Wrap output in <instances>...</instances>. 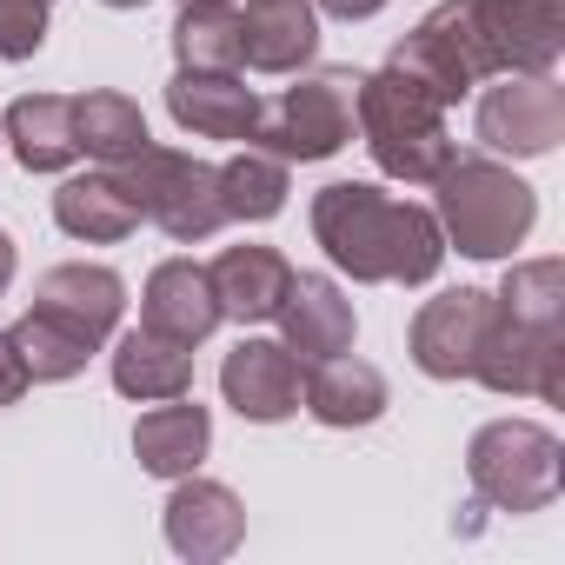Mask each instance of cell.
Wrapping results in <instances>:
<instances>
[{"instance_id":"cell-1","label":"cell","mask_w":565,"mask_h":565,"mask_svg":"<svg viewBox=\"0 0 565 565\" xmlns=\"http://www.w3.org/2000/svg\"><path fill=\"white\" fill-rule=\"evenodd\" d=\"M313 239L347 279H393V287H426L446 266V233L426 206L393 200L366 180H333L313 193Z\"/></svg>"},{"instance_id":"cell-2","label":"cell","mask_w":565,"mask_h":565,"mask_svg":"<svg viewBox=\"0 0 565 565\" xmlns=\"http://www.w3.org/2000/svg\"><path fill=\"white\" fill-rule=\"evenodd\" d=\"M439 233L446 246H459L466 259H512V246H525L532 220H539V193L492 153H452L439 173Z\"/></svg>"},{"instance_id":"cell-3","label":"cell","mask_w":565,"mask_h":565,"mask_svg":"<svg viewBox=\"0 0 565 565\" xmlns=\"http://www.w3.org/2000/svg\"><path fill=\"white\" fill-rule=\"evenodd\" d=\"M360 140L373 167L406 186H433V173L459 153V140L446 134V107L393 67L360 74Z\"/></svg>"},{"instance_id":"cell-4","label":"cell","mask_w":565,"mask_h":565,"mask_svg":"<svg viewBox=\"0 0 565 565\" xmlns=\"http://www.w3.org/2000/svg\"><path fill=\"white\" fill-rule=\"evenodd\" d=\"M466 479L499 512H545L565 486V446L532 419H492L466 446Z\"/></svg>"},{"instance_id":"cell-5","label":"cell","mask_w":565,"mask_h":565,"mask_svg":"<svg viewBox=\"0 0 565 565\" xmlns=\"http://www.w3.org/2000/svg\"><path fill=\"white\" fill-rule=\"evenodd\" d=\"M127 200L140 206V220H153L167 239L193 246V239H213L226 226V206H220V167L193 160V153H173V147H140L134 160L114 167Z\"/></svg>"},{"instance_id":"cell-6","label":"cell","mask_w":565,"mask_h":565,"mask_svg":"<svg viewBox=\"0 0 565 565\" xmlns=\"http://www.w3.org/2000/svg\"><path fill=\"white\" fill-rule=\"evenodd\" d=\"M360 127V74L320 67L300 87H287L273 107H259V147L279 160H333Z\"/></svg>"},{"instance_id":"cell-7","label":"cell","mask_w":565,"mask_h":565,"mask_svg":"<svg viewBox=\"0 0 565 565\" xmlns=\"http://www.w3.org/2000/svg\"><path fill=\"white\" fill-rule=\"evenodd\" d=\"M466 380H479L486 393H532V399L558 406L565 399V327H552V333L545 327H525V320H512L492 300Z\"/></svg>"},{"instance_id":"cell-8","label":"cell","mask_w":565,"mask_h":565,"mask_svg":"<svg viewBox=\"0 0 565 565\" xmlns=\"http://www.w3.org/2000/svg\"><path fill=\"white\" fill-rule=\"evenodd\" d=\"M466 28L492 74H552L565 54V0H466Z\"/></svg>"},{"instance_id":"cell-9","label":"cell","mask_w":565,"mask_h":565,"mask_svg":"<svg viewBox=\"0 0 565 565\" xmlns=\"http://www.w3.org/2000/svg\"><path fill=\"white\" fill-rule=\"evenodd\" d=\"M479 94V140L512 160H539L565 140V87L552 74H492Z\"/></svg>"},{"instance_id":"cell-10","label":"cell","mask_w":565,"mask_h":565,"mask_svg":"<svg viewBox=\"0 0 565 565\" xmlns=\"http://www.w3.org/2000/svg\"><path fill=\"white\" fill-rule=\"evenodd\" d=\"M393 74H406L413 87H426L439 107H459L486 67H479V47H472V28H466V0H446V8H433L386 61Z\"/></svg>"},{"instance_id":"cell-11","label":"cell","mask_w":565,"mask_h":565,"mask_svg":"<svg viewBox=\"0 0 565 565\" xmlns=\"http://www.w3.org/2000/svg\"><path fill=\"white\" fill-rule=\"evenodd\" d=\"M34 313H47L54 327H67L74 340H87L94 353L114 340L120 313H127V279L114 266H87V259H67V266H47L34 279Z\"/></svg>"},{"instance_id":"cell-12","label":"cell","mask_w":565,"mask_h":565,"mask_svg":"<svg viewBox=\"0 0 565 565\" xmlns=\"http://www.w3.org/2000/svg\"><path fill=\"white\" fill-rule=\"evenodd\" d=\"M220 393L253 426L294 419L300 413V353L287 340H239L220 366Z\"/></svg>"},{"instance_id":"cell-13","label":"cell","mask_w":565,"mask_h":565,"mask_svg":"<svg viewBox=\"0 0 565 565\" xmlns=\"http://www.w3.org/2000/svg\"><path fill=\"white\" fill-rule=\"evenodd\" d=\"M246 539V505L233 486L220 479H173V499H167V545L193 565H213V558H233Z\"/></svg>"},{"instance_id":"cell-14","label":"cell","mask_w":565,"mask_h":565,"mask_svg":"<svg viewBox=\"0 0 565 565\" xmlns=\"http://www.w3.org/2000/svg\"><path fill=\"white\" fill-rule=\"evenodd\" d=\"M486 313H492V294H479V287H452V294L426 300L413 313V333H406L413 366L426 380H466L472 373V353H479Z\"/></svg>"},{"instance_id":"cell-15","label":"cell","mask_w":565,"mask_h":565,"mask_svg":"<svg viewBox=\"0 0 565 565\" xmlns=\"http://www.w3.org/2000/svg\"><path fill=\"white\" fill-rule=\"evenodd\" d=\"M320 54L313 0H246L239 8V67L253 74H300Z\"/></svg>"},{"instance_id":"cell-16","label":"cell","mask_w":565,"mask_h":565,"mask_svg":"<svg viewBox=\"0 0 565 565\" xmlns=\"http://www.w3.org/2000/svg\"><path fill=\"white\" fill-rule=\"evenodd\" d=\"M273 320H279V333H287V347L300 353V366L347 353L353 333H360L353 300L340 294V279H327V273H294V287H287V300H279Z\"/></svg>"},{"instance_id":"cell-17","label":"cell","mask_w":565,"mask_h":565,"mask_svg":"<svg viewBox=\"0 0 565 565\" xmlns=\"http://www.w3.org/2000/svg\"><path fill=\"white\" fill-rule=\"evenodd\" d=\"M167 114L186 127V134H200V140H239V147H253V134H259V94L239 81V74H173V87H167Z\"/></svg>"},{"instance_id":"cell-18","label":"cell","mask_w":565,"mask_h":565,"mask_svg":"<svg viewBox=\"0 0 565 565\" xmlns=\"http://www.w3.org/2000/svg\"><path fill=\"white\" fill-rule=\"evenodd\" d=\"M140 327L180 340V347H200L213 327H220V300H213V273L193 266V259H160L147 273V294H140Z\"/></svg>"},{"instance_id":"cell-19","label":"cell","mask_w":565,"mask_h":565,"mask_svg":"<svg viewBox=\"0 0 565 565\" xmlns=\"http://www.w3.org/2000/svg\"><path fill=\"white\" fill-rule=\"evenodd\" d=\"M300 406L333 433L373 426L386 413V373L373 360H353V347H347L333 360H313V373H300Z\"/></svg>"},{"instance_id":"cell-20","label":"cell","mask_w":565,"mask_h":565,"mask_svg":"<svg viewBox=\"0 0 565 565\" xmlns=\"http://www.w3.org/2000/svg\"><path fill=\"white\" fill-rule=\"evenodd\" d=\"M206 273H213L220 320H239V327L273 320V313H279V300H287V287H294L287 253H273V246H226Z\"/></svg>"},{"instance_id":"cell-21","label":"cell","mask_w":565,"mask_h":565,"mask_svg":"<svg viewBox=\"0 0 565 565\" xmlns=\"http://www.w3.org/2000/svg\"><path fill=\"white\" fill-rule=\"evenodd\" d=\"M206 446H213V413L200 406V399H153V413L134 426V459H140V472H153V479H186V472H200V459H206Z\"/></svg>"},{"instance_id":"cell-22","label":"cell","mask_w":565,"mask_h":565,"mask_svg":"<svg viewBox=\"0 0 565 565\" xmlns=\"http://www.w3.org/2000/svg\"><path fill=\"white\" fill-rule=\"evenodd\" d=\"M0 140L14 147V160H21L28 173H67V167L81 160L74 100H67V94H28V100H14Z\"/></svg>"},{"instance_id":"cell-23","label":"cell","mask_w":565,"mask_h":565,"mask_svg":"<svg viewBox=\"0 0 565 565\" xmlns=\"http://www.w3.org/2000/svg\"><path fill=\"white\" fill-rule=\"evenodd\" d=\"M54 220H61V233H74V239H87V246H114V239H127V233L140 226V206L127 200L120 173L100 167V173H74V180H61V193H54Z\"/></svg>"},{"instance_id":"cell-24","label":"cell","mask_w":565,"mask_h":565,"mask_svg":"<svg viewBox=\"0 0 565 565\" xmlns=\"http://www.w3.org/2000/svg\"><path fill=\"white\" fill-rule=\"evenodd\" d=\"M114 386L127 399H180V393H193V347H180L153 327H134L114 347Z\"/></svg>"},{"instance_id":"cell-25","label":"cell","mask_w":565,"mask_h":565,"mask_svg":"<svg viewBox=\"0 0 565 565\" xmlns=\"http://www.w3.org/2000/svg\"><path fill=\"white\" fill-rule=\"evenodd\" d=\"M74 140H81L87 160L120 167V160H134L153 134H147L140 100H127V94H114V87H94V94H74Z\"/></svg>"},{"instance_id":"cell-26","label":"cell","mask_w":565,"mask_h":565,"mask_svg":"<svg viewBox=\"0 0 565 565\" xmlns=\"http://www.w3.org/2000/svg\"><path fill=\"white\" fill-rule=\"evenodd\" d=\"M173 54L186 74H239V8L233 0H186L173 21Z\"/></svg>"},{"instance_id":"cell-27","label":"cell","mask_w":565,"mask_h":565,"mask_svg":"<svg viewBox=\"0 0 565 565\" xmlns=\"http://www.w3.org/2000/svg\"><path fill=\"white\" fill-rule=\"evenodd\" d=\"M287 160L266 153V147H239L226 167H220V206L226 220H273L287 206Z\"/></svg>"},{"instance_id":"cell-28","label":"cell","mask_w":565,"mask_h":565,"mask_svg":"<svg viewBox=\"0 0 565 565\" xmlns=\"http://www.w3.org/2000/svg\"><path fill=\"white\" fill-rule=\"evenodd\" d=\"M8 340H14V353H21V366H28V380H34V386L74 380V373H87V360H94V347H87V340H74L67 327H54V320H47V313H34V307L8 327Z\"/></svg>"},{"instance_id":"cell-29","label":"cell","mask_w":565,"mask_h":565,"mask_svg":"<svg viewBox=\"0 0 565 565\" xmlns=\"http://www.w3.org/2000/svg\"><path fill=\"white\" fill-rule=\"evenodd\" d=\"M512 320L525 327H565V266L558 259H519L505 279H499V294H492Z\"/></svg>"},{"instance_id":"cell-30","label":"cell","mask_w":565,"mask_h":565,"mask_svg":"<svg viewBox=\"0 0 565 565\" xmlns=\"http://www.w3.org/2000/svg\"><path fill=\"white\" fill-rule=\"evenodd\" d=\"M47 8L54 0H0V61H34L41 54Z\"/></svg>"},{"instance_id":"cell-31","label":"cell","mask_w":565,"mask_h":565,"mask_svg":"<svg viewBox=\"0 0 565 565\" xmlns=\"http://www.w3.org/2000/svg\"><path fill=\"white\" fill-rule=\"evenodd\" d=\"M34 380H28V366H21V353H14V340L0 333V406H14L21 393H28Z\"/></svg>"},{"instance_id":"cell-32","label":"cell","mask_w":565,"mask_h":565,"mask_svg":"<svg viewBox=\"0 0 565 565\" xmlns=\"http://www.w3.org/2000/svg\"><path fill=\"white\" fill-rule=\"evenodd\" d=\"M313 8H320V14H333V21H373L386 0H313Z\"/></svg>"},{"instance_id":"cell-33","label":"cell","mask_w":565,"mask_h":565,"mask_svg":"<svg viewBox=\"0 0 565 565\" xmlns=\"http://www.w3.org/2000/svg\"><path fill=\"white\" fill-rule=\"evenodd\" d=\"M14 266H21V253H14V233H8V226H0V294H8V287H14Z\"/></svg>"},{"instance_id":"cell-34","label":"cell","mask_w":565,"mask_h":565,"mask_svg":"<svg viewBox=\"0 0 565 565\" xmlns=\"http://www.w3.org/2000/svg\"><path fill=\"white\" fill-rule=\"evenodd\" d=\"M100 8H120L127 14V8H147V0H100Z\"/></svg>"}]
</instances>
